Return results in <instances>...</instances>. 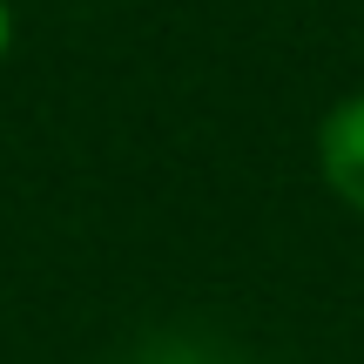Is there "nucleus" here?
Masks as SVG:
<instances>
[{"instance_id":"f257e3e1","label":"nucleus","mask_w":364,"mask_h":364,"mask_svg":"<svg viewBox=\"0 0 364 364\" xmlns=\"http://www.w3.org/2000/svg\"><path fill=\"white\" fill-rule=\"evenodd\" d=\"M317 176L351 216H364V88L344 95L324 122H317Z\"/></svg>"},{"instance_id":"f03ea898","label":"nucleus","mask_w":364,"mask_h":364,"mask_svg":"<svg viewBox=\"0 0 364 364\" xmlns=\"http://www.w3.org/2000/svg\"><path fill=\"white\" fill-rule=\"evenodd\" d=\"M7 48H14V7L0 0V61H7Z\"/></svg>"}]
</instances>
